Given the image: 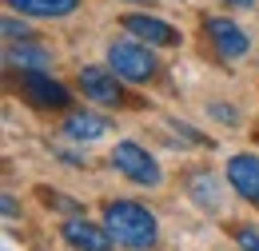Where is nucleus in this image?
<instances>
[{
    "mask_svg": "<svg viewBox=\"0 0 259 251\" xmlns=\"http://www.w3.org/2000/svg\"><path fill=\"white\" fill-rule=\"evenodd\" d=\"M104 227L112 231L116 243H124L132 251H148L156 247V216L132 199H112L104 203Z\"/></svg>",
    "mask_w": 259,
    "mask_h": 251,
    "instance_id": "f257e3e1",
    "label": "nucleus"
},
{
    "mask_svg": "<svg viewBox=\"0 0 259 251\" xmlns=\"http://www.w3.org/2000/svg\"><path fill=\"white\" fill-rule=\"evenodd\" d=\"M108 68H112L120 80H128V84H144V80L156 76V56H152L144 44L120 40V44L108 48Z\"/></svg>",
    "mask_w": 259,
    "mask_h": 251,
    "instance_id": "f03ea898",
    "label": "nucleus"
},
{
    "mask_svg": "<svg viewBox=\"0 0 259 251\" xmlns=\"http://www.w3.org/2000/svg\"><path fill=\"white\" fill-rule=\"evenodd\" d=\"M112 163L128 176L132 184H144V188H156V184L163 180L160 163L148 156L140 144H132V140H124V144H116V148H112Z\"/></svg>",
    "mask_w": 259,
    "mask_h": 251,
    "instance_id": "7ed1b4c3",
    "label": "nucleus"
},
{
    "mask_svg": "<svg viewBox=\"0 0 259 251\" xmlns=\"http://www.w3.org/2000/svg\"><path fill=\"white\" fill-rule=\"evenodd\" d=\"M80 92L88 96L92 104H104V108H116V104H124L120 76H116V72H108V68H96V64H88V68L80 72Z\"/></svg>",
    "mask_w": 259,
    "mask_h": 251,
    "instance_id": "20e7f679",
    "label": "nucleus"
},
{
    "mask_svg": "<svg viewBox=\"0 0 259 251\" xmlns=\"http://www.w3.org/2000/svg\"><path fill=\"white\" fill-rule=\"evenodd\" d=\"M203 32L211 36V44H215V52H220L224 60H239V56H247V48H251L247 32L239 28V24H231V20H224V16H207V20H203Z\"/></svg>",
    "mask_w": 259,
    "mask_h": 251,
    "instance_id": "39448f33",
    "label": "nucleus"
},
{
    "mask_svg": "<svg viewBox=\"0 0 259 251\" xmlns=\"http://www.w3.org/2000/svg\"><path fill=\"white\" fill-rule=\"evenodd\" d=\"M60 235H64L68 247H76V251H112V231H108V227H96V223H88L84 216L68 220L64 227H60Z\"/></svg>",
    "mask_w": 259,
    "mask_h": 251,
    "instance_id": "423d86ee",
    "label": "nucleus"
},
{
    "mask_svg": "<svg viewBox=\"0 0 259 251\" xmlns=\"http://www.w3.org/2000/svg\"><path fill=\"white\" fill-rule=\"evenodd\" d=\"M24 92L36 108H68V88H60L44 68H32L24 72Z\"/></svg>",
    "mask_w": 259,
    "mask_h": 251,
    "instance_id": "0eeeda50",
    "label": "nucleus"
},
{
    "mask_svg": "<svg viewBox=\"0 0 259 251\" xmlns=\"http://www.w3.org/2000/svg\"><path fill=\"white\" fill-rule=\"evenodd\" d=\"M227 180L251 207H259V156H231L227 163Z\"/></svg>",
    "mask_w": 259,
    "mask_h": 251,
    "instance_id": "6e6552de",
    "label": "nucleus"
},
{
    "mask_svg": "<svg viewBox=\"0 0 259 251\" xmlns=\"http://www.w3.org/2000/svg\"><path fill=\"white\" fill-rule=\"evenodd\" d=\"M124 28L140 40H148V44H156V48H176L180 44V32L163 20H156V16H124Z\"/></svg>",
    "mask_w": 259,
    "mask_h": 251,
    "instance_id": "1a4fd4ad",
    "label": "nucleus"
},
{
    "mask_svg": "<svg viewBox=\"0 0 259 251\" xmlns=\"http://www.w3.org/2000/svg\"><path fill=\"white\" fill-rule=\"evenodd\" d=\"M112 132V124L104 120V116H92V112H72L64 120V136L68 140H100V136H108Z\"/></svg>",
    "mask_w": 259,
    "mask_h": 251,
    "instance_id": "9d476101",
    "label": "nucleus"
},
{
    "mask_svg": "<svg viewBox=\"0 0 259 251\" xmlns=\"http://www.w3.org/2000/svg\"><path fill=\"white\" fill-rule=\"evenodd\" d=\"M20 16H68L80 0H8Z\"/></svg>",
    "mask_w": 259,
    "mask_h": 251,
    "instance_id": "9b49d317",
    "label": "nucleus"
},
{
    "mask_svg": "<svg viewBox=\"0 0 259 251\" xmlns=\"http://www.w3.org/2000/svg\"><path fill=\"white\" fill-rule=\"evenodd\" d=\"M8 64L20 68V72H32V68H48L52 56H48L44 48H36V44L24 40V44H12V48H8Z\"/></svg>",
    "mask_w": 259,
    "mask_h": 251,
    "instance_id": "f8f14e48",
    "label": "nucleus"
},
{
    "mask_svg": "<svg viewBox=\"0 0 259 251\" xmlns=\"http://www.w3.org/2000/svg\"><path fill=\"white\" fill-rule=\"evenodd\" d=\"M192 199L199 203V207H220V184H215V176L211 172H199V176H192Z\"/></svg>",
    "mask_w": 259,
    "mask_h": 251,
    "instance_id": "ddd939ff",
    "label": "nucleus"
},
{
    "mask_svg": "<svg viewBox=\"0 0 259 251\" xmlns=\"http://www.w3.org/2000/svg\"><path fill=\"white\" fill-rule=\"evenodd\" d=\"M4 40H12V44H24V40H32V28L24 24V20H4Z\"/></svg>",
    "mask_w": 259,
    "mask_h": 251,
    "instance_id": "4468645a",
    "label": "nucleus"
},
{
    "mask_svg": "<svg viewBox=\"0 0 259 251\" xmlns=\"http://www.w3.org/2000/svg\"><path fill=\"white\" fill-rule=\"evenodd\" d=\"M235 243L243 251H259V231H251V227H243V231H235Z\"/></svg>",
    "mask_w": 259,
    "mask_h": 251,
    "instance_id": "2eb2a0df",
    "label": "nucleus"
},
{
    "mask_svg": "<svg viewBox=\"0 0 259 251\" xmlns=\"http://www.w3.org/2000/svg\"><path fill=\"white\" fill-rule=\"evenodd\" d=\"M224 4H231V8H251L255 0H224Z\"/></svg>",
    "mask_w": 259,
    "mask_h": 251,
    "instance_id": "dca6fc26",
    "label": "nucleus"
}]
</instances>
